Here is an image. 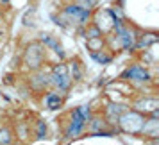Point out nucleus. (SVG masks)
I'll use <instances>...</instances> for the list:
<instances>
[]
</instances>
